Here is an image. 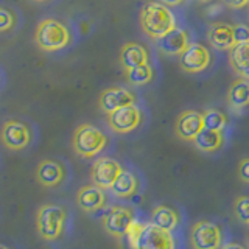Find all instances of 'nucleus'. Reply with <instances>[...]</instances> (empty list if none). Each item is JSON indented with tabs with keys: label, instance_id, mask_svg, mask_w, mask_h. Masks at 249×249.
I'll return each instance as SVG.
<instances>
[{
	"label": "nucleus",
	"instance_id": "nucleus-16",
	"mask_svg": "<svg viewBox=\"0 0 249 249\" xmlns=\"http://www.w3.org/2000/svg\"><path fill=\"white\" fill-rule=\"evenodd\" d=\"M190 44V35L184 28L179 27L173 28L170 33H167L158 41L159 50L163 54H168V56H179Z\"/></svg>",
	"mask_w": 249,
	"mask_h": 249
},
{
	"label": "nucleus",
	"instance_id": "nucleus-21",
	"mask_svg": "<svg viewBox=\"0 0 249 249\" xmlns=\"http://www.w3.org/2000/svg\"><path fill=\"white\" fill-rule=\"evenodd\" d=\"M112 192L115 198H122V199H128L131 196H134L139 190V179L137 176L129 170H123L119 175V178L115 179V182L112 187L109 189Z\"/></svg>",
	"mask_w": 249,
	"mask_h": 249
},
{
	"label": "nucleus",
	"instance_id": "nucleus-29",
	"mask_svg": "<svg viewBox=\"0 0 249 249\" xmlns=\"http://www.w3.org/2000/svg\"><path fill=\"white\" fill-rule=\"evenodd\" d=\"M232 30H233V44L235 45L249 42V25H246V23H235V25H232Z\"/></svg>",
	"mask_w": 249,
	"mask_h": 249
},
{
	"label": "nucleus",
	"instance_id": "nucleus-33",
	"mask_svg": "<svg viewBox=\"0 0 249 249\" xmlns=\"http://www.w3.org/2000/svg\"><path fill=\"white\" fill-rule=\"evenodd\" d=\"M221 249H246V248L240 243H226L221 246Z\"/></svg>",
	"mask_w": 249,
	"mask_h": 249
},
{
	"label": "nucleus",
	"instance_id": "nucleus-14",
	"mask_svg": "<svg viewBox=\"0 0 249 249\" xmlns=\"http://www.w3.org/2000/svg\"><path fill=\"white\" fill-rule=\"evenodd\" d=\"M107 202V196L103 189H100L95 184L84 185L76 193V204L84 212H97V210L103 209Z\"/></svg>",
	"mask_w": 249,
	"mask_h": 249
},
{
	"label": "nucleus",
	"instance_id": "nucleus-28",
	"mask_svg": "<svg viewBox=\"0 0 249 249\" xmlns=\"http://www.w3.org/2000/svg\"><path fill=\"white\" fill-rule=\"evenodd\" d=\"M16 25V18L11 10L5 6H0V33L10 31Z\"/></svg>",
	"mask_w": 249,
	"mask_h": 249
},
{
	"label": "nucleus",
	"instance_id": "nucleus-26",
	"mask_svg": "<svg viewBox=\"0 0 249 249\" xmlns=\"http://www.w3.org/2000/svg\"><path fill=\"white\" fill-rule=\"evenodd\" d=\"M233 215L246 226H249V195H241L233 201Z\"/></svg>",
	"mask_w": 249,
	"mask_h": 249
},
{
	"label": "nucleus",
	"instance_id": "nucleus-30",
	"mask_svg": "<svg viewBox=\"0 0 249 249\" xmlns=\"http://www.w3.org/2000/svg\"><path fill=\"white\" fill-rule=\"evenodd\" d=\"M238 178L243 182L249 184V158H245V159L240 160V165H238Z\"/></svg>",
	"mask_w": 249,
	"mask_h": 249
},
{
	"label": "nucleus",
	"instance_id": "nucleus-27",
	"mask_svg": "<svg viewBox=\"0 0 249 249\" xmlns=\"http://www.w3.org/2000/svg\"><path fill=\"white\" fill-rule=\"evenodd\" d=\"M143 228H145V223L139 221L137 218H136L134 221L131 223V226L128 228L126 235H124V237H126V240H128L129 249H136V246H137V241H139V238H140V233H142Z\"/></svg>",
	"mask_w": 249,
	"mask_h": 249
},
{
	"label": "nucleus",
	"instance_id": "nucleus-20",
	"mask_svg": "<svg viewBox=\"0 0 249 249\" xmlns=\"http://www.w3.org/2000/svg\"><path fill=\"white\" fill-rule=\"evenodd\" d=\"M151 224L158 226V228L168 231V232H175L179 228V223H181V216H179L178 210H175L170 206H156L151 212Z\"/></svg>",
	"mask_w": 249,
	"mask_h": 249
},
{
	"label": "nucleus",
	"instance_id": "nucleus-6",
	"mask_svg": "<svg viewBox=\"0 0 249 249\" xmlns=\"http://www.w3.org/2000/svg\"><path fill=\"white\" fill-rule=\"evenodd\" d=\"M134 220L136 215L131 207L123 204H114L105 213L101 223H103V229L109 235H112L114 238H122L126 235L128 228Z\"/></svg>",
	"mask_w": 249,
	"mask_h": 249
},
{
	"label": "nucleus",
	"instance_id": "nucleus-34",
	"mask_svg": "<svg viewBox=\"0 0 249 249\" xmlns=\"http://www.w3.org/2000/svg\"><path fill=\"white\" fill-rule=\"evenodd\" d=\"M196 2H199V3H209V2H212V0H196Z\"/></svg>",
	"mask_w": 249,
	"mask_h": 249
},
{
	"label": "nucleus",
	"instance_id": "nucleus-18",
	"mask_svg": "<svg viewBox=\"0 0 249 249\" xmlns=\"http://www.w3.org/2000/svg\"><path fill=\"white\" fill-rule=\"evenodd\" d=\"M207 41L216 50L229 52L235 44H233V30L232 25L224 22L212 23L207 31Z\"/></svg>",
	"mask_w": 249,
	"mask_h": 249
},
{
	"label": "nucleus",
	"instance_id": "nucleus-10",
	"mask_svg": "<svg viewBox=\"0 0 249 249\" xmlns=\"http://www.w3.org/2000/svg\"><path fill=\"white\" fill-rule=\"evenodd\" d=\"M136 249H176L173 232L163 231L151 223H145Z\"/></svg>",
	"mask_w": 249,
	"mask_h": 249
},
{
	"label": "nucleus",
	"instance_id": "nucleus-8",
	"mask_svg": "<svg viewBox=\"0 0 249 249\" xmlns=\"http://www.w3.org/2000/svg\"><path fill=\"white\" fill-rule=\"evenodd\" d=\"M31 131L28 124L19 120H6L0 131V140L8 150L19 151L31 143Z\"/></svg>",
	"mask_w": 249,
	"mask_h": 249
},
{
	"label": "nucleus",
	"instance_id": "nucleus-31",
	"mask_svg": "<svg viewBox=\"0 0 249 249\" xmlns=\"http://www.w3.org/2000/svg\"><path fill=\"white\" fill-rule=\"evenodd\" d=\"M221 2L226 6L232 8V10H240V8H245L249 5V0H221Z\"/></svg>",
	"mask_w": 249,
	"mask_h": 249
},
{
	"label": "nucleus",
	"instance_id": "nucleus-24",
	"mask_svg": "<svg viewBox=\"0 0 249 249\" xmlns=\"http://www.w3.org/2000/svg\"><path fill=\"white\" fill-rule=\"evenodd\" d=\"M202 123H204V129L224 132V129L228 128V124H229V119L224 112L220 111V109L209 107L202 112Z\"/></svg>",
	"mask_w": 249,
	"mask_h": 249
},
{
	"label": "nucleus",
	"instance_id": "nucleus-36",
	"mask_svg": "<svg viewBox=\"0 0 249 249\" xmlns=\"http://www.w3.org/2000/svg\"><path fill=\"white\" fill-rule=\"evenodd\" d=\"M0 249H8L6 246H3V245H0Z\"/></svg>",
	"mask_w": 249,
	"mask_h": 249
},
{
	"label": "nucleus",
	"instance_id": "nucleus-22",
	"mask_svg": "<svg viewBox=\"0 0 249 249\" xmlns=\"http://www.w3.org/2000/svg\"><path fill=\"white\" fill-rule=\"evenodd\" d=\"M229 66L238 78L249 81V42L235 45L229 50Z\"/></svg>",
	"mask_w": 249,
	"mask_h": 249
},
{
	"label": "nucleus",
	"instance_id": "nucleus-13",
	"mask_svg": "<svg viewBox=\"0 0 249 249\" xmlns=\"http://www.w3.org/2000/svg\"><path fill=\"white\" fill-rule=\"evenodd\" d=\"M204 129V123H202V114L193 109H187L181 112L175 124L176 136L185 140V142H193V139L196 137L199 132Z\"/></svg>",
	"mask_w": 249,
	"mask_h": 249
},
{
	"label": "nucleus",
	"instance_id": "nucleus-35",
	"mask_svg": "<svg viewBox=\"0 0 249 249\" xmlns=\"http://www.w3.org/2000/svg\"><path fill=\"white\" fill-rule=\"evenodd\" d=\"M33 2H39V3H41V2H47V0H33Z\"/></svg>",
	"mask_w": 249,
	"mask_h": 249
},
{
	"label": "nucleus",
	"instance_id": "nucleus-25",
	"mask_svg": "<svg viewBox=\"0 0 249 249\" xmlns=\"http://www.w3.org/2000/svg\"><path fill=\"white\" fill-rule=\"evenodd\" d=\"M124 76H126L128 84L140 88V86H145L153 80V69L150 64L128 69V70H124Z\"/></svg>",
	"mask_w": 249,
	"mask_h": 249
},
{
	"label": "nucleus",
	"instance_id": "nucleus-4",
	"mask_svg": "<svg viewBox=\"0 0 249 249\" xmlns=\"http://www.w3.org/2000/svg\"><path fill=\"white\" fill-rule=\"evenodd\" d=\"M72 145L78 156L89 159L95 158L105 150L107 145V137L100 128L90 123H83L73 132Z\"/></svg>",
	"mask_w": 249,
	"mask_h": 249
},
{
	"label": "nucleus",
	"instance_id": "nucleus-11",
	"mask_svg": "<svg viewBox=\"0 0 249 249\" xmlns=\"http://www.w3.org/2000/svg\"><path fill=\"white\" fill-rule=\"evenodd\" d=\"M123 171L119 160L112 158H98L90 168V179L100 189H111L115 179Z\"/></svg>",
	"mask_w": 249,
	"mask_h": 249
},
{
	"label": "nucleus",
	"instance_id": "nucleus-2",
	"mask_svg": "<svg viewBox=\"0 0 249 249\" xmlns=\"http://www.w3.org/2000/svg\"><path fill=\"white\" fill-rule=\"evenodd\" d=\"M35 41L44 52H58L66 49L72 41L70 30L58 19H42L35 31Z\"/></svg>",
	"mask_w": 249,
	"mask_h": 249
},
{
	"label": "nucleus",
	"instance_id": "nucleus-15",
	"mask_svg": "<svg viewBox=\"0 0 249 249\" xmlns=\"http://www.w3.org/2000/svg\"><path fill=\"white\" fill-rule=\"evenodd\" d=\"M66 178V170L62 167V163L53 159H44L39 162L36 170V179L37 182L47 189H53L58 187Z\"/></svg>",
	"mask_w": 249,
	"mask_h": 249
},
{
	"label": "nucleus",
	"instance_id": "nucleus-7",
	"mask_svg": "<svg viewBox=\"0 0 249 249\" xmlns=\"http://www.w3.org/2000/svg\"><path fill=\"white\" fill-rule=\"evenodd\" d=\"M143 120V114L136 105L124 106L107 114V124L117 134H128L137 129Z\"/></svg>",
	"mask_w": 249,
	"mask_h": 249
},
{
	"label": "nucleus",
	"instance_id": "nucleus-1",
	"mask_svg": "<svg viewBox=\"0 0 249 249\" xmlns=\"http://www.w3.org/2000/svg\"><path fill=\"white\" fill-rule=\"evenodd\" d=\"M139 22L143 33L154 41H159L160 37L176 28L173 11L160 2H146L140 10Z\"/></svg>",
	"mask_w": 249,
	"mask_h": 249
},
{
	"label": "nucleus",
	"instance_id": "nucleus-12",
	"mask_svg": "<svg viewBox=\"0 0 249 249\" xmlns=\"http://www.w3.org/2000/svg\"><path fill=\"white\" fill-rule=\"evenodd\" d=\"M137 97L126 88H107L100 93L98 106L106 115L124 106L136 105Z\"/></svg>",
	"mask_w": 249,
	"mask_h": 249
},
{
	"label": "nucleus",
	"instance_id": "nucleus-17",
	"mask_svg": "<svg viewBox=\"0 0 249 249\" xmlns=\"http://www.w3.org/2000/svg\"><path fill=\"white\" fill-rule=\"evenodd\" d=\"M119 61L124 70L134 69L139 66L150 64V53L142 44L137 42H128L120 49Z\"/></svg>",
	"mask_w": 249,
	"mask_h": 249
},
{
	"label": "nucleus",
	"instance_id": "nucleus-19",
	"mask_svg": "<svg viewBox=\"0 0 249 249\" xmlns=\"http://www.w3.org/2000/svg\"><path fill=\"white\" fill-rule=\"evenodd\" d=\"M228 105L233 112H241L249 107V81L245 78H237L229 86L228 95Z\"/></svg>",
	"mask_w": 249,
	"mask_h": 249
},
{
	"label": "nucleus",
	"instance_id": "nucleus-32",
	"mask_svg": "<svg viewBox=\"0 0 249 249\" xmlns=\"http://www.w3.org/2000/svg\"><path fill=\"white\" fill-rule=\"evenodd\" d=\"M159 2L170 8V6H179V5H182L185 0H159Z\"/></svg>",
	"mask_w": 249,
	"mask_h": 249
},
{
	"label": "nucleus",
	"instance_id": "nucleus-3",
	"mask_svg": "<svg viewBox=\"0 0 249 249\" xmlns=\"http://www.w3.org/2000/svg\"><path fill=\"white\" fill-rule=\"evenodd\" d=\"M67 209L59 204H44L36 215L37 233L47 241L58 240L66 228Z\"/></svg>",
	"mask_w": 249,
	"mask_h": 249
},
{
	"label": "nucleus",
	"instance_id": "nucleus-37",
	"mask_svg": "<svg viewBox=\"0 0 249 249\" xmlns=\"http://www.w3.org/2000/svg\"><path fill=\"white\" fill-rule=\"evenodd\" d=\"M248 10H249V5H248Z\"/></svg>",
	"mask_w": 249,
	"mask_h": 249
},
{
	"label": "nucleus",
	"instance_id": "nucleus-5",
	"mask_svg": "<svg viewBox=\"0 0 249 249\" xmlns=\"http://www.w3.org/2000/svg\"><path fill=\"white\" fill-rule=\"evenodd\" d=\"M189 240L192 249H221L224 233L218 223L199 220L192 226Z\"/></svg>",
	"mask_w": 249,
	"mask_h": 249
},
{
	"label": "nucleus",
	"instance_id": "nucleus-23",
	"mask_svg": "<svg viewBox=\"0 0 249 249\" xmlns=\"http://www.w3.org/2000/svg\"><path fill=\"white\" fill-rule=\"evenodd\" d=\"M226 142L224 132L220 131H210V129H202L199 134L193 139V145L198 148L199 151L213 154L220 151Z\"/></svg>",
	"mask_w": 249,
	"mask_h": 249
},
{
	"label": "nucleus",
	"instance_id": "nucleus-9",
	"mask_svg": "<svg viewBox=\"0 0 249 249\" xmlns=\"http://www.w3.org/2000/svg\"><path fill=\"white\" fill-rule=\"evenodd\" d=\"M210 52L199 42H192L179 54V67L187 73H199L210 66Z\"/></svg>",
	"mask_w": 249,
	"mask_h": 249
}]
</instances>
